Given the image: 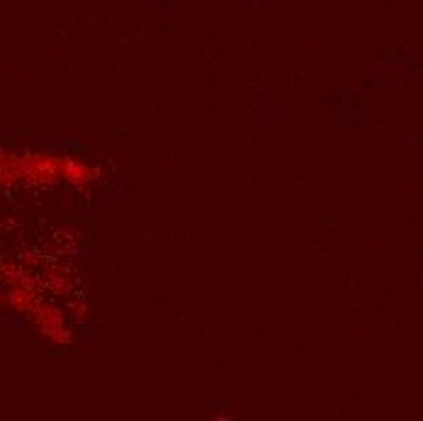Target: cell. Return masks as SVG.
<instances>
[{"mask_svg": "<svg viewBox=\"0 0 423 421\" xmlns=\"http://www.w3.org/2000/svg\"><path fill=\"white\" fill-rule=\"evenodd\" d=\"M15 169L17 175H20V183L34 185V188H47V185H54L61 180V156L27 151L15 156Z\"/></svg>", "mask_w": 423, "mask_h": 421, "instance_id": "6da1fadb", "label": "cell"}, {"mask_svg": "<svg viewBox=\"0 0 423 421\" xmlns=\"http://www.w3.org/2000/svg\"><path fill=\"white\" fill-rule=\"evenodd\" d=\"M32 321H34L37 332L42 334L47 341L56 343V346H68V343L74 341V334L66 327L63 312L58 310V307L49 305V302L39 300V305L32 310Z\"/></svg>", "mask_w": 423, "mask_h": 421, "instance_id": "7a4b0ae2", "label": "cell"}, {"mask_svg": "<svg viewBox=\"0 0 423 421\" xmlns=\"http://www.w3.org/2000/svg\"><path fill=\"white\" fill-rule=\"evenodd\" d=\"M61 178L74 188H88L90 183L98 180V171L90 164H83L80 158L61 156Z\"/></svg>", "mask_w": 423, "mask_h": 421, "instance_id": "3957f363", "label": "cell"}, {"mask_svg": "<svg viewBox=\"0 0 423 421\" xmlns=\"http://www.w3.org/2000/svg\"><path fill=\"white\" fill-rule=\"evenodd\" d=\"M8 305L12 307L15 312H22V314H32V310L39 305V290H32V288H25V285H10L6 295Z\"/></svg>", "mask_w": 423, "mask_h": 421, "instance_id": "277c9868", "label": "cell"}, {"mask_svg": "<svg viewBox=\"0 0 423 421\" xmlns=\"http://www.w3.org/2000/svg\"><path fill=\"white\" fill-rule=\"evenodd\" d=\"M42 288L52 290V292H56V295H71V278H68L66 273H61V270H49L47 275L42 278Z\"/></svg>", "mask_w": 423, "mask_h": 421, "instance_id": "5b68a950", "label": "cell"}, {"mask_svg": "<svg viewBox=\"0 0 423 421\" xmlns=\"http://www.w3.org/2000/svg\"><path fill=\"white\" fill-rule=\"evenodd\" d=\"M10 158H12V153H10V151H6V149H0V166L8 164Z\"/></svg>", "mask_w": 423, "mask_h": 421, "instance_id": "8992f818", "label": "cell"}, {"mask_svg": "<svg viewBox=\"0 0 423 421\" xmlns=\"http://www.w3.org/2000/svg\"><path fill=\"white\" fill-rule=\"evenodd\" d=\"M3 302H6V297H3V295H0V310H3Z\"/></svg>", "mask_w": 423, "mask_h": 421, "instance_id": "52a82bcc", "label": "cell"}]
</instances>
